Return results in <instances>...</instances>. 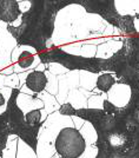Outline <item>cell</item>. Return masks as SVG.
Instances as JSON below:
<instances>
[{
  "instance_id": "6da1fadb",
  "label": "cell",
  "mask_w": 139,
  "mask_h": 158,
  "mask_svg": "<svg viewBox=\"0 0 139 158\" xmlns=\"http://www.w3.org/2000/svg\"><path fill=\"white\" fill-rule=\"evenodd\" d=\"M59 113L92 124L97 132L96 158H139V89L131 90L124 107L105 99L103 109H74L66 103L59 107Z\"/></svg>"
},
{
  "instance_id": "7a4b0ae2",
  "label": "cell",
  "mask_w": 139,
  "mask_h": 158,
  "mask_svg": "<svg viewBox=\"0 0 139 158\" xmlns=\"http://www.w3.org/2000/svg\"><path fill=\"white\" fill-rule=\"evenodd\" d=\"M123 46L112 57L87 58L65 52L60 47H53L38 53L44 64L57 63L67 70H79L92 73H114L117 83L125 84L130 89H139V33L123 38Z\"/></svg>"
},
{
  "instance_id": "3957f363",
  "label": "cell",
  "mask_w": 139,
  "mask_h": 158,
  "mask_svg": "<svg viewBox=\"0 0 139 158\" xmlns=\"http://www.w3.org/2000/svg\"><path fill=\"white\" fill-rule=\"evenodd\" d=\"M28 11L21 14L18 26L7 25L6 28L18 45L34 48L38 53L47 51L55 27L57 14L64 7L74 4V0H31Z\"/></svg>"
},
{
  "instance_id": "277c9868",
  "label": "cell",
  "mask_w": 139,
  "mask_h": 158,
  "mask_svg": "<svg viewBox=\"0 0 139 158\" xmlns=\"http://www.w3.org/2000/svg\"><path fill=\"white\" fill-rule=\"evenodd\" d=\"M19 93V89L12 90L5 111L0 113V158L4 157L7 139L12 135L24 140L37 153L38 135L41 126H31L26 123L25 114L17 103Z\"/></svg>"
},
{
  "instance_id": "5b68a950",
  "label": "cell",
  "mask_w": 139,
  "mask_h": 158,
  "mask_svg": "<svg viewBox=\"0 0 139 158\" xmlns=\"http://www.w3.org/2000/svg\"><path fill=\"white\" fill-rule=\"evenodd\" d=\"M74 4H78L86 10L87 13L100 15L112 26L117 27L127 35H134L138 31L134 26V14H120L117 11L114 0H74Z\"/></svg>"
},
{
  "instance_id": "8992f818",
  "label": "cell",
  "mask_w": 139,
  "mask_h": 158,
  "mask_svg": "<svg viewBox=\"0 0 139 158\" xmlns=\"http://www.w3.org/2000/svg\"><path fill=\"white\" fill-rule=\"evenodd\" d=\"M86 149V140L76 127L61 129L54 142V150L61 158H79Z\"/></svg>"
},
{
  "instance_id": "52a82bcc",
  "label": "cell",
  "mask_w": 139,
  "mask_h": 158,
  "mask_svg": "<svg viewBox=\"0 0 139 158\" xmlns=\"http://www.w3.org/2000/svg\"><path fill=\"white\" fill-rule=\"evenodd\" d=\"M19 1L17 0H0V21L12 24L21 15Z\"/></svg>"
},
{
  "instance_id": "ba28073f",
  "label": "cell",
  "mask_w": 139,
  "mask_h": 158,
  "mask_svg": "<svg viewBox=\"0 0 139 158\" xmlns=\"http://www.w3.org/2000/svg\"><path fill=\"white\" fill-rule=\"evenodd\" d=\"M47 77L44 71H31L27 74L25 84L34 93L43 92L47 86Z\"/></svg>"
},
{
  "instance_id": "9c48e42d",
  "label": "cell",
  "mask_w": 139,
  "mask_h": 158,
  "mask_svg": "<svg viewBox=\"0 0 139 158\" xmlns=\"http://www.w3.org/2000/svg\"><path fill=\"white\" fill-rule=\"evenodd\" d=\"M114 84H117V79L113 73H100L96 81V89L104 93H108Z\"/></svg>"
},
{
  "instance_id": "30bf717a",
  "label": "cell",
  "mask_w": 139,
  "mask_h": 158,
  "mask_svg": "<svg viewBox=\"0 0 139 158\" xmlns=\"http://www.w3.org/2000/svg\"><path fill=\"white\" fill-rule=\"evenodd\" d=\"M25 120L28 125L31 126H43L41 122V110L34 109L32 111L27 112L25 114Z\"/></svg>"
},
{
  "instance_id": "8fae6325",
  "label": "cell",
  "mask_w": 139,
  "mask_h": 158,
  "mask_svg": "<svg viewBox=\"0 0 139 158\" xmlns=\"http://www.w3.org/2000/svg\"><path fill=\"white\" fill-rule=\"evenodd\" d=\"M33 63H34V56L31 52H28V51H25V52L21 53L19 57H18V61H17L18 66L21 67V69H24V70L28 69Z\"/></svg>"
},
{
  "instance_id": "7c38bea8",
  "label": "cell",
  "mask_w": 139,
  "mask_h": 158,
  "mask_svg": "<svg viewBox=\"0 0 139 158\" xmlns=\"http://www.w3.org/2000/svg\"><path fill=\"white\" fill-rule=\"evenodd\" d=\"M5 104H6V98L2 93L0 92V106H4Z\"/></svg>"
}]
</instances>
